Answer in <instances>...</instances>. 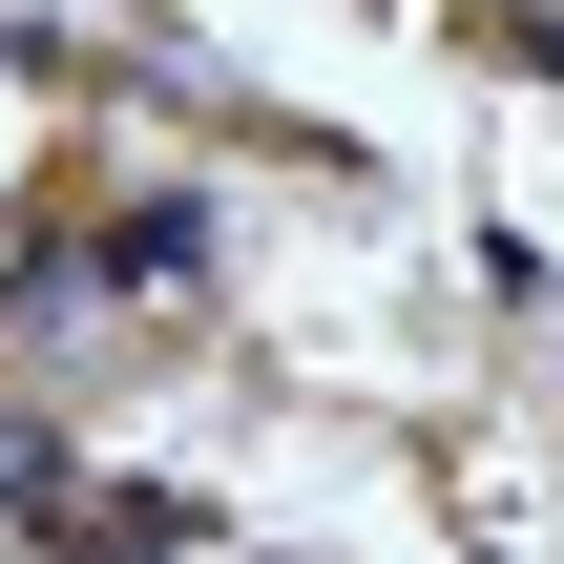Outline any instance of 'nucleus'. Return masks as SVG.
I'll list each match as a JSON object with an SVG mask.
<instances>
[{"label":"nucleus","mask_w":564,"mask_h":564,"mask_svg":"<svg viewBox=\"0 0 564 564\" xmlns=\"http://www.w3.org/2000/svg\"><path fill=\"white\" fill-rule=\"evenodd\" d=\"M167 544H188V523H167L147 481H84V502H63V564H167Z\"/></svg>","instance_id":"nucleus-1"}]
</instances>
